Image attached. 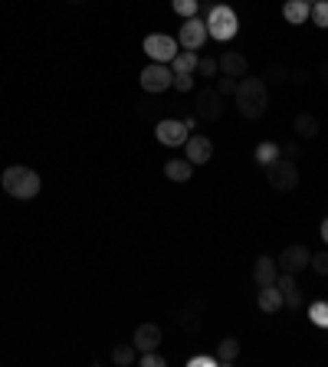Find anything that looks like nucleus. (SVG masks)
<instances>
[{
    "instance_id": "f257e3e1",
    "label": "nucleus",
    "mask_w": 328,
    "mask_h": 367,
    "mask_svg": "<svg viewBox=\"0 0 328 367\" xmlns=\"http://www.w3.org/2000/svg\"><path fill=\"white\" fill-rule=\"evenodd\" d=\"M237 108L239 115L246 118V121H256V118L266 115L269 108V86L263 82V75L256 79V75H243L237 82Z\"/></svg>"
},
{
    "instance_id": "f03ea898",
    "label": "nucleus",
    "mask_w": 328,
    "mask_h": 367,
    "mask_svg": "<svg viewBox=\"0 0 328 367\" xmlns=\"http://www.w3.org/2000/svg\"><path fill=\"white\" fill-rule=\"evenodd\" d=\"M0 184H3V191L10 193L14 200H33V197L40 193V187H43L40 174H36L33 167H27V164H10V167L0 174Z\"/></svg>"
},
{
    "instance_id": "7ed1b4c3",
    "label": "nucleus",
    "mask_w": 328,
    "mask_h": 367,
    "mask_svg": "<svg viewBox=\"0 0 328 367\" xmlns=\"http://www.w3.org/2000/svg\"><path fill=\"white\" fill-rule=\"evenodd\" d=\"M207 33L217 40V43H230L233 36H237L239 29V20H237V10L233 7H226V3H213L207 10Z\"/></svg>"
},
{
    "instance_id": "20e7f679",
    "label": "nucleus",
    "mask_w": 328,
    "mask_h": 367,
    "mask_svg": "<svg viewBox=\"0 0 328 367\" xmlns=\"http://www.w3.org/2000/svg\"><path fill=\"white\" fill-rule=\"evenodd\" d=\"M266 180H269V187H272V191L292 193L298 187L296 161H289V158H276L272 164H266Z\"/></svg>"
},
{
    "instance_id": "39448f33",
    "label": "nucleus",
    "mask_w": 328,
    "mask_h": 367,
    "mask_svg": "<svg viewBox=\"0 0 328 367\" xmlns=\"http://www.w3.org/2000/svg\"><path fill=\"white\" fill-rule=\"evenodd\" d=\"M138 82H141V88L148 95H161V92L174 86V69H171V62H148L141 69V75H138Z\"/></svg>"
},
{
    "instance_id": "423d86ee",
    "label": "nucleus",
    "mask_w": 328,
    "mask_h": 367,
    "mask_svg": "<svg viewBox=\"0 0 328 367\" xmlns=\"http://www.w3.org/2000/svg\"><path fill=\"white\" fill-rule=\"evenodd\" d=\"M141 49H145V56H148L151 62H171V59L180 53V43L174 36H167V33H148Z\"/></svg>"
},
{
    "instance_id": "0eeeda50",
    "label": "nucleus",
    "mask_w": 328,
    "mask_h": 367,
    "mask_svg": "<svg viewBox=\"0 0 328 367\" xmlns=\"http://www.w3.org/2000/svg\"><path fill=\"white\" fill-rule=\"evenodd\" d=\"M194 112H197V121H217L224 115V95L217 88H197L194 95Z\"/></svg>"
},
{
    "instance_id": "6e6552de",
    "label": "nucleus",
    "mask_w": 328,
    "mask_h": 367,
    "mask_svg": "<svg viewBox=\"0 0 328 367\" xmlns=\"http://www.w3.org/2000/svg\"><path fill=\"white\" fill-rule=\"evenodd\" d=\"M154 138H158L164 147H184V141H187L191 134H187L184 118H161V121L154 125Z\"/></svg>"
},
{
    "instance_id": "1a4fd4ad",
    "label": "nucleus",
    "mask_w": 328,
    "mask_h": 367,
    "mask_svg": "<svg viewBox=\"0 0 328 367\" xmlns=\"http://www.w3.org/2000/svg\"><path fill=\"white\" fill-rule=\"evenodd\" d=\"M210 40V33H207V23L200 20V16H191V20H184L178 29V43L184 46V49H200V46Z\"/></svg>"
},
{
    "instance_id": "9d476101",
    "label": "nucleus",
    "mask_w": 328,
    "mask_h": 367,
    "mask_svg": "<svg viewBox=\"0 0 328 367\" xmlns=\"http://www.w3.org/2000/svg\"><path fill=\"white\" fill-rule=\"evenodd\" d=\"M309 259H312V252L305 250V246H285L279 256H276V263H279V272H289V276H298L302 269H309Z\"/></svg>"
},
{
    "instance_id": "9b49d317",
    "label": "nucleus",
    "mask_w": 328,
    "mask_h": 367,
    "mask_svg": "<svg viewBox=\"0 0 328 367\" xmlns=\"http://www.w3.org/2000/svg\"><path fill=\"white\" fill-rule=\"evenodd\" d=\"M184 158L200 167V164H207L213 158V141H210L207 134H191L187 141H184Z\"/></svg>"
},
{
    "instance_id": "f8f14e48",
    "label": "nucleus",
    "mask_w": 328,
    "mask_h": 367,
    "mask_svg": "<svg viewBox=\"0 0 328 367\" xmlns=\"http://www.w3.org/2000/svg\"><path fill=\"white\" fill-rule=\"evenodd\" d=\"M132 344L138 348V354L158 351V348H161V328H158L154 322L138 324V328H134V335H132Z\"/></svg>"
},
{
    "instance_id": "ddd939ff",
    "label": "nucleus",
    "mask_w": 328,
    "mask_h": 367,
    "mask_svg": "<svg viewBox=\"0 0 328 367\" xmlns=\"http://www.w3.org/2000/svg\"><path fill=\"white\" fill-rule=\"evenodd\" d=\"M276 279H279V263L272 256H259L253 265V282L259 289H266V285H276Z\"/></svg>"
},
{
    "instance_id": "4468645a",
    "label": "nucleus",
    "mask_w": 328,
    "mask_h": 367,
    "mask_svg": "<svg viewBox=\"0 0 328 367\" xmlns=\"http://www.w3.org/2000/svg\"><path fill=\"white\" fill-rule=\"evenodd\" d=\"M220 73L224 75H233V79H243V75L250 73V62H246V56L243 53H237V49H226V53H220Z\"/></svg>"
},
{
    "instance_id": "2eb2a0df",
    "label": "nucleus",
    "mask_w": 328,
    "mask_h": 367,
    "mask_svg": "<svg viewBox=\"0 0 328 367\" xmlns=\"http://www.w3.org/2000/svg\"><path fill=\"white\" fill-rule=\"evenodd\" d=\"M276 289L283 292L285 309H298V305H302V292H298V285H296V276H289V272H279V279H276Z\"/></svg>"
},
{
    "instance_id": "dca6fc26",
    "label": "nucleus",
    "mask_w": 328,
    "mask_h": 367,
    "mask_svg": "<svg viewBox=\"0 0 328 367\" xmlns=\"http://www.w3.org/2000/svg\"><path fill=\"white\" fill-rule=\"evenodd\" d=\"M164 177L174 180V184H187L194 177V164L187 161V158H171V161L164 164Z\"/></svg>"
},
{
    "instance_id": "f3484780",
    "label": "nucleus",
    "mask_w": 328,
    "mask_h": 367,
    "mask_svg": "<svg viewBox=\"0 0 328 367\" xmlns=\"http://www.w3.org/2000/svg\"><path fill=\"white\" fill-rule=\"evenodd\" d=\"M283 16L292 23V27H298V23H305V20L312 16V3H309V0H285Z\"/></svg>"
},
{
    "instance_id": "a211bd4d",
    "label": "nucleus",
    "mask_w": 328,
    "mask_h": 367,
    "mask_svg": "<svg viewBox=\"0 0 328 367\" xmlns=\"http://www.w3.org/2000/svg\"><path fill=\"white\" fill-rule=\"evenodd\" d=\"M256 305H259V311H266V315H276L279 309H285L283 292H279L276 285H266V289H259V298H256Z\"/></svg>"
},
{
    "instance_id": "6ab92c4d",
    "label": "nucleus",
    "mask_w": 328,
    "mask_h": 367,
    "mask_svg": "<svg viewBox=\"0 0 328 367\" xmlns=\"http://www.w3.org/2000/svg\"><path fill=\"white\" fill-rule=\"evenodd\" d=\"M292 132H296V138L309 141V138H315L322 128H318V118L309 115V112H302V115H296V121H292Z\"/></svg>"
},
{
    "instance_id": "aec40b11",
    "label": "nucleus",
    "mask_w": 328,
    "mask_h": 367,
    "mask_svg": "<svg viewBox=\"0 0 328 367\" xmlns=\"http://www.w3.org/2000/svg\"><path fill=\"white\" fill-rule=\"evenodd\" d=\"M253 158H256V164H259V167H266V164H272L276 158H283V147L276 145V141H259V145H256V151H253Z\"/></svg>"
},
{
    "instance_id": "412c9836",
    "label": "nucleus",
    "mask_w": 328,
    "mask_h": 367,
    "mask_svg": "<svg viewBox=\"0 0 328 367\" xmlns=\"http://www.w3.org/2000/svg\"><path fill=\"white\" fill-rule=\"evenodd\" d=\"M134 357H138V348H134L132 341H128V344H115V348H112V364L132 367V364H134Z\"/></svg>"
},
{
    "instance_id": "4be33fe9",
    "label": "nucleus",
    "mask_w": 328,
    "mask_h": 367,
    "mask_svg": "<svg viewBox=\"0 0 328 367\" xmlns=\"http://www.w3.org/2000/svg\"><path fill=\"white\" fill-rule=\"evenodd\" d=\"M197 53L194 49H184V53H178V56L171 59V69L174 73H197Z\"/></svg>"
},
{
    "instance_id": "5701e85b",
    "label": "nucleus",
    "mask_w": 328,
    "mask_h": 367,
    "mask_svg": "<svg viewBox=\"0 0 328 367\" xmlns=\"http://www.w3.org/2000/svg\"><path fill=\"white\" fill-rule=\"evenodd\" d=\"M237 354H239V341L233 338V335L217 344V361H220V364H233V361H237Z\"/></svg>"
},
{
    "instance_id": "b1692460",
    "label": "nucleus",
    "mask_w": 328,
    "mask_h": 367,
    "mask_svg": "<svg viewBox=\"0 0 328 367\" xmlns=\"http://www.w3.org/2000/svg\"><path fill=\"white\" fill-rule=\"evenodd\" d=\"M263 82H266V86H283V82H289V69L279 66V62H272V66H266V73H263Z\"/></svg>"
},
{
    "instance_id": "393cba45",
    "label": "nucleus",
    "mask_w": 328,
    "mask_h": 367,
    "mask_svg": "<svg viewBox=\"0 0 328 367\" xmlns=\"http://www.w3.org/2000/svg\"><path fill=\"white\" fill-rule=\"evenodd\" d=\"M309 322L315 328H328V302H312L309 305Z\"/></svg>"
},
{
    "instance_id": "a878e982",
    "label": "nucleus",
    "mask_w": 328,
    "mask_h": 367,
    "mask_svg": "<svg viewBox=\"0 0 328 367\" xmlns=\"http://www.w3.org/2000/svg\"><path fill=\"white\" fill-rule=\"evenodd\" d=\"M312 20L315 27H322V29H328V0H315L312 3Z\"/></svg>"
},
{
    "instance_id": "bb28decb",
    "label": "nucleus",
    "mask_w": 328,
    "mask_h": 367,
    "mask_svg": "<svg viewBox=\"0 0 328 367\" xmlns=\"http://www.w3.org/2000/svg\"><path fill=\"white\" fill-rule=\"evenodd\" d=\"M178 322H180V328H184V331H200V315H197L194 309H184L178 315Z\"/></svg>"
},
{
    "instance_id": "cd10ccee",
    "label": "nucleus",
    "mask_w": 328,
    "mask_h": 367,
    "mask_svg": "<svg viewBox=\"0 0 328 367\" xmlns=\"http://www.w3.org/2000/svg\"><path fill=\"white\" fill-rule=\"evenodd\" d=\"M171 7H174V14H180L184 20H191V16H197V0H171Z\"/></svg>"
},
{
    "instance_id": "c85d7f7f",
    "label": "nucleus",
    "mask_w": 328,
    "mask_h": 367,
    "mask_svg": "<svg viewBox=\"0 0 328 367\" xmlns=\"http://www.w3.org/2000/svg\"><path fill=\"white\" fill-rule=\"evenodd\" d=\"M217 69H220V62H217V56H200V59H197V73L204 75V79H210V75H217Z\"/></svg>"
},
{
    "instance_id": "c756f323",
    "label": "nucleus",
    "mask_w": 328,
    "mask_h": 367,
    "mask_svg": "<svg viewBox=\"0 0 328 367\" xmlns=\"http://www.w3.org/2000/svg\"><path fill=\"white\" fill-rule=\"evenodd\" d=\"M141 367H167V357L158 351H145L141 354Z\"/></svg>"
},
{
    "instance_id": "7c9ffc66",
    "label": "nucleus",
    "mask_w": 328,
    "mask_h": 367,
    "mask_svg": "<svg viewBox=\"0 0 328 367\" xmlns=\"http://www.w3.org/2000/svg\"><path fill=\"white\" fill-rule=\"evenodd\" d=\"M174 88L178 92H191L194 88V73H174Z\"/></svg>"
},
{
    "instance_id": "2f4dec72",
    "label": "nucleus",
    "mask_w": 328,
    "mask_h": 367,
    "mask_svg": "<svg viewBox=\"0 0 328 367\" xmlns=\"http://www.w3.org/2000/svg\"><path fill=\"white\" fill-rule=\"evenodd\" d=\"M309 265H312L318 276H328V252H312V259H309Z\"/></svg>"
},
{
    "instance_id": "473e14b6",
    "label": "nucleus",
    "mask_w": 328,
    "mask_h": 367,
    "mask_svg": "<svg viewBox=\"0 0 328 367\" xmlns=\"http://www.w3.org/2000/svg\"><path fill=\"white\" fill-rule=\"evenodd\" d=\"M237 82L239 79H233V75H224V79H220V82H217V92H220V95H237Z\"/></svg>"
},
{
    "instance_id": "72a5a7b5",
    "label": "nucleus",
    "mask_w": 328,
    "mask_h": 367,
    "mask_svg": "<svg viewBox=\"0 0 328 367\" xmlns=\"http://www.w3.org/2000/svg\"><path fill=\"white\" fill-rule=\"evenodd\" d=\"M220 361L210 357V354H197V357H187V367H217Z\"/></svg>"
},
{
    "instance_id": "f704fd0d",
    "label": "nucleus",
    "mask_w": 328,
    "mask_h": 367,
    "mask_svg": "<svg viewBox=\"0 0 328 367\" xmlns=\"http://www.w3.org/2000/svg\"><path fill=\"white\" fill-rule=\"evenodd\" d=\"M289 82H296V86H305V82H309V69H292V73H289Z\"/></svg>"
},
{
    "instance_id": "c9c22d12",
    "label": "nucleus",
    "mask_w": 328,
    "mask_h": 367,
    "mask_svg": "<svg viewBox=\"0 0 328 367\" xmlns=\"http://www.w3.org/2000/svg\"><path fill=\"white\" fill-rule=\"evenodd\" d=\"M283 158H289V161H292V158H298V145H296V141L283 145Z\"/></svg>"
},
{
    "instance_id": "e433bc0d",
    "label": "nucleus",
    "mask_w": 328,
    "mask_h": 367,
    "mask_svg": "<svg viewBox=\"0 0 328 367\" xmlns=\"http://www.w3.org/2000/svg\"><path fill=\"white\" fill-rule=\"evenodd\" d=\"M318 75L328 82V59H322V62H318Z\"/></svg>"
},
{
    "instance_id": "4c0bfd02",
    "label": "nucleus",
    "mask_w": 328,
    "mask_h": 367,
    "mask_svg": "<svg viewBox=\"0 0 328 367\" xmlns=\"http://www.w3.org/2000/svg\"><path fill=\"white\" fill-rule=\"evenodd\" d=\"M184 125H187V132H194V128H197V115L194 118L187 115V118H184Z\"/></svg>"
},
{
    "instance_id": "58836bf2",
    "label": "nucleus",
    "mask_w": 328,
    "mask_h": 367,
    "mask_svg": "<svg viewBox=\"0 0 328 367\" xmlns=\"http://www.w3.org/2000/svg\"><path fill=\"white\" fill-rule=\"evenodd\" d=\"M318 233H322V239H325V243H328V217H325V220H322V226H318Z\"/></svg>"
},
{
    "instance_id": "ea45409f",
    "label": "nucleus",
    "mask_w": 328,
    "mask_h": 367,
    "mask_svg": "<svg viewBox=\"0 0 328 367\" xmlns=\"http://www.w3.org/2000/svg\"><path fill=\"white\" fill-rule=\"evenodd\" d=\"M309 3H315V0H309Z\"/></svg>"
},
{
    "instance_id": "a19ab883",
    "label": "nucleus",
    "mask_w": 328,
    "mask_h": 367,
    "mask_svg": "<svg viewBox=\"0 0 328 367\" xmlns=\"http://www.w3.org/2000/svg\"><path fill=\"white\" fill-rule=\"evenodd\" d=\"M73 3H79V0H73Z\"/></svg>"
}]
</instances>
